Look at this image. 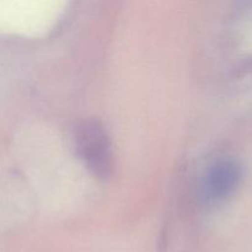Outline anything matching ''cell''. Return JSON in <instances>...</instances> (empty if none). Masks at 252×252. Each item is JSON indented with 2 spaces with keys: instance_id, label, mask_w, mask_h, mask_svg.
I'll list each match as a JSON object with an SVG mask.
<instances>
[{
  "instance_id": "cell-1",
  "label": "cell",
  "mask_w": 252,
  "mask_h": 252,
  "mask_svg": "<svg viewBox=\"0 0 252 252\" xmlns=\"http://www.w3.org/2000/svg\"><path fill=\"white\" fill-rule=\"evenodd\" d=\"M76 149L86 166L98 177L108 176L111 170V145L103 128L94 121L84 122L76 129Z\"/></svg>"
},
{
  "instance_id": "cell-2",
  "label": "cell",
  "mask_w": 252,
  "mask_h": 252,
  "mask_svg": "<svg viewBox=\"0 0 252 252\" xmlns=\"http://www.w3.org/2000/svg\"><path fill=\"white\" fill-rule=\"evenodd\" d=\"M240 180V167L233 160L216 162L204 177V196L211 201L226 198L238 186Z\"/></svg>"
}]
</instances>
